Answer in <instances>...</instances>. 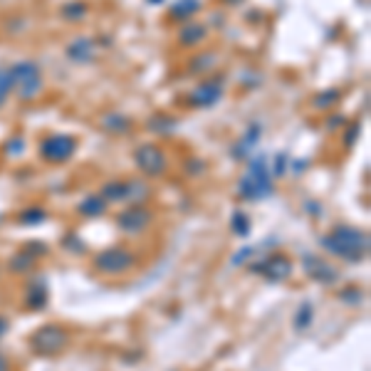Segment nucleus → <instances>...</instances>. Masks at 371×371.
<instances>
[{
    "mask_svg": "<svg viewBox=\"0 0 371 371\" xmlns=\"http://www.w3.org/2000/svg\"><path fill=\"white\" fill-rule=\"evenodd\" d=\"M134 164L144 176L158 179L169 169V158H166L164 149L156 146V144H142V146L134 149Z\"/></svg>",
    "mask_w": 371,
    "mask_h": 371,
    "instance_id": "8",
    "label": "nucleus"
},
{
    "mask_svg": "<svg viewBox=\"0 0 371 371\" xmlns=\"http://www.w3.org/2000/svg\"><path fill=\"white\" fill-rule=\"evenodd\" d=\"M0 371H13V364H10V359H8L3 351H0Z\"/></svg>",
    "mask_w": 371,
    "mask_h": 371,
    "instance_id": "38",
    "label": "nucleus"
},
{
    "mask_svg": "<svg viewBox=\"0 0 371 371\" xmlns=\"http://www.w3.org/2000/svg\"><path fill=\"white\" fill-rule=\"evenodd\" d=\"M339 99H342V89L329 87V89H324V92H319L315 99H312V107H315V109H319V112H329V109H334V107H337Z\"/></svg>",
    "mask_w": 371,
    "mask_h": 371,
    "instance_id": "24",
    "label": "nucleus"
},
{
    "mask_svg": "<svg viewBox=\"0 0 371 371\" xmlns=\"http://www.w3.org/2000/svg\"><path fill=\"white\" fill-rule=\"evenodd\" d=\"M13 75V92L22 99V102H33L43 94L45 89V80H43V70L38 67V62L33 60H22L17 65L10 67Z\"/></svg>",
    "mask_w": 371,
    "mask_h": 371,
    "instance_id": "5",
    "label": "nucleus"
},
{
    "mask_svg": "<svg viewBox=\"0 0 371 371\" xmlns=\"http://www.w3.org/2000/svg\"><path fill=\"white\" fill-rule=\"evenodd\" d=\"M146 126H149V131H153V134H158V137H169V134H174L176 131V126H179V121L174 119V116H169V114H153L151 119L146 121Z\"/></svg>",
    "mask_w": 371,
    "mask_h": 371,
    "instance_id": "23",
    "label": "nucleus"
},
{
    "mask_svg": "<svg viewBox=\"0 0 371 371\" xmlns=\"http://www.w3.org/2000/svg\"><path fill=\"white\" fill-rule=\"evenodd\" d=\"M10 92H13V75H10V70H3V67H0V107L6 104Z\"/></svg>",
    "mask_w": 371,
    "mask_h": 371,
    "instance_id": "29",
    "label": "nucleus"
},
{
    "mask_svg": "<svg viewBox=\"0 0 371 371\" xmlns=\"http://www.w3.org/2000/svg\"><path fill=\"white\" fill-rule=\"evenodd\" d=\"M6 268H8V273L17 275V278H22V275H33L35 268H38V257H33L25 248H20V250L13 252V255L8 257Z\"/></svg>",
    "mask_w": 371,
    "mask_h": 371,
    "instance_id": "14",
    "label": "nucleus"
},
{
    "mask_svg": "<svg viewBox=\"0 0 371 371\" xmlns=\"http://www.w3.org/2000/svg\"><path fill=\"white\" fill-rule=\"evenodd\" d=\"M206 38H208V25H203V22H186L179 33V43L183 47H196Z\"/></svg>",
    "mask_w": 371,
    "mask_h": 371,
    "instance_id": "17",
    "label": "nucleus"
},
{
    "mask_svg": "<svg viewBox=\"0 0 371 371\" xmlns=\"http://www.w3.org/2000/svg\"><path fill=\"white\" fill-rule=\"evenodd\" d=\"M220 97H223V82H220V80H208V82H201L191 94H188V104L196 107V109H208V107H213Z\"/></svg>",
    "mask_w": 371,
    "mask_h": 371,
    "instance_id": "12",
    "label": "nucleus"
},
{
    "mask_svg": "<svg viewBox=\"0 0 371 371\" xmlns=\"http://www.w3.org/2000/svg\"><path fill=\"white\" fill-rule=\"evenodd\" d=\"M287 164H289V158L285 156V153H278V156H275V166L270 169V171H273V176L287 174Z\"/></svg>",
    "mask_w": 371,
    "mask_h": 371,
    "instance_id": "33",
    "label": "nucleus"
},
{
    "mask_svg": "<svg viewBox=\"0 0 371 371\" xmlns=\"http://www.w3.org/2000/svg\"><path fill=\"white\" fill-rule=\"evenodd\" d=\"M99 196L107 203H129V179L126 181H107L99 188Z\"/></svg>",
    "mask_w": 371,
    "mask_h": 371,
    "instance_id": "16",
    "label": "nucleus"
},
{
    "mask_svg": "<svg viewBox=\"0 0 371 371\" xmlns=\"http://www.w3.org/2000/svg\"><path fill=\"white\" fill-rule=\"evenodd\" d=\"M139 265V255L126 245H112L99 250L92 257L94 273L104 275V278H121V275L131 273Z\"/></svg>",
    "mask_w": 371,
    "mask_h": 371,
    "instance_id": "3",
    "label": "nucleus"
},
{
    "mask_svg": "<svg viewBox=\"0 0 371 371\" xmlns=\"http://www.w3.org/2000/svg\"><path fill=\"white\" fill-rule=\"evenodd\" d=\"M302 270L305 275L312 280L315 285H322V287H334L342 278L337 268H334L332 262L324 260L322 255H315V252H305L302 255Z\"/></svg>",
    "mask_w": 371,
    "mask_h": 371,
    "instance_id": "9",
    "label": "nucleus"
},
{
    "mask_svg": "<svg viewBox=\"0 0 371 371\" xmlns=\"http://www.w3.org/2000/svg\"><path fill=\"white\" fill-rule=\"evenodd\" d=\"M230 233L238 235V238H248V235L252 233V220L243 208H238V211L230 215Z\"/></svg>",
    "mask_w": 371,
    "mask_h": 371,
    "instance_id": "25",
    "label": "nucleus"
},
{
    "mask_svg": "<svg viewBox=\"0 0 371 371\" xmlns=\"http://www.w3.org/2000/svg\"><path fill=\"white\" fill-rule=\"evenodd\" d=\"M47 220L50 213L40 206H28L25 211L17 213V225H22V228H38V225H45Z\"/></svg>",
    "mask_w": 371,
    "mask_h": 371,
    "instance_id": "19",
    "label": "nucleus"
},
{
    "mask_svg": "<svg viewBox=\"0 0 371 371\" xmlns=\"http://www.w3.org/2000/svg\"><path fill=\"white\" fill-rule=\"evenodd\" d=\"M0 273H3V268H0Z\"/></svg>",
    "mask_w": 371,
    "mask_h": 371,
    "instance_id": "41",
    "label": "nucleus"
},
{
    "mask_svg": "<svg viewBox=\"0 0 371 371\" xmlns=\"http://www.w3.org/2000/svg\"><path fill=\"white\" fill-rule=\"evenodd\" d=\"M307 213H312V215H322V211H319V208H317V203H307Z\"/></svg>",
    "mask_w": 371,
    "mask_h": 371,
    "instance_id": "39",
    "label": "nucleus"
},
{
    "mask_svg": "<svg viewBox=\"0 0 371 371\" xmlns=\"http://www.w3.org/2000/svg\"><path fill=\"white\" fill-rule=\"evenodd\" d=\"M8 332H10V319L6 315H0V339L6 337Z\"/></svg>",
    "mask_w": 371,
    "mask_h": 371,
    "instance_id": "36",
    "label": "nucleus"
},
{
    "mask_svg": "<svg viewBox=\"0 0 371 371\" xmlns=\"http://www.w3.org/2000/svg\"><path fill=\"white\" fill-rule=\"evenodd\" d=\"M102 129L112 131V134H129L131 131V119L121 112H107L102 116Z\"/></svg>",
    "mask_w": 371,
    "mask_h": 371,
    "instance_id": "21",
    "label": "nucleus"
},
{
    "mask_svg": "<svg viewBox=\"0 0 371 371\" xmlns=\"http://www.w3.org/2000/svg\"><path fill=\"white\" fill-rule=\"evenodd\" d=\"M62 248H65L67 252H72V255H84V252H87V243H84L77 233H67L65 238H62Z\"/></svg>",
    "mask_w": 371,
    "mask_h": 371,
    "instance_id": "28",
    "label": "nucleus"
},
{
    "mask_svg": "<svg viewBox=\"0 0 371 371\" xmlns=\"http://www.w3.org/2000/svg\"><path fill=\"white\" fill-rule=\"evenodd\" d=\"M72 337L70 332H67L62 324H43V327H38L33 334H30V351H33L35 356H43V359H52V356H60L62 351L70 347Z\"/></svg>",
    "mask_w": 371,
    "mask_h": 371,
    "instance_id": "4",
    "label": "nucleus"
},
{
    "mask_svg": "<svg viewBox=\"0 0 371 371\" xmlns=\"http://www.w3.org/2000/svg\"><path fill=\"white\" fill-rule=\"evenodd\" d=\"M22 305L30 312H43L50 305V285L45 275H35L25 282V292H22Z\"/></svg>",
    "mask_w": 371,
    "mask_h": 371,
    "instance_id": "11",
    "label": "nucleus"
},
{
    "mask_svg": "<svg viewBox=\"0 0 371 371\" xmlns=\"http://www.w3.org/2000/svg\"><path fill=\"white\" fill-rule=\"evenodd\" d=\"M67 57H70L72 62H77V65H89V62H94V57H97V43H94L92 38H75L70 45L65 47Z\"/></svg>",
    "mask_w": 371,
    "mask_h": 371,
    "instance_id": "13",
    "label": "nucleus"
},
{
    "mask_svg": "<svg viewBox=\"0 0 371 371\" xmlns=\"http://www.w3.org/2000/svg\"><path fill=\"white\" fill-rule=\"evenodd\" d=\"M275 193L273 171L265 156H255L248 161L245 174L238 181V196L243 201H265Z\"/></svg>",
    "mask_w": 371,
    "mask_h": 371,
    "instance_id": "2",
    "label": "nucleus"
},
{
    "mask_svg": "<svg viewBox=\"0 0 371 371\" xmlns=\"http://www.w3.org/2000/svg\"><path fill=\"white\" fill-rule=\"evenodd\" d=\"M260 137H262V126L260 124H250V126H248V131H245V137L235 144L233 156L235 158H248L252 149H255V144L260 142Z\"/></svg>",
    "mask_w": 371,
    "mask_h": 371,
    "instance_id": "18",
    "label": "nucleus"
},
{
    "mask_svg": "<svg viewBox=\"0 0 371 371\" xmlns=\"http://www.w3.org/2000/svg\"><path fill=\"white\" fill-rule=\"evenodd\" d=\"M151 3H161V0H151Z\"/></svg>",
    "mask_w": 371,
    "mask_h": 371,
    "instance_id": "40",
    "label": "nucleus"
},
{
    "mask_svg": "<svg viewBox=\"0 0 371 371\" xmlns=\"http://www.w3.org/2000/svg\"><path fill=\"white\" fill-rule=\"evenodd\" d=\"M218 60V57L213 55V52H206L203 57H198V60L191 62V70L193 72H201V70H208V65H213V62Z\"/></svg>",
    "mask_w": 371,
    "mask_h": 371,
    "instance_id": "32",
    "label": "nucleus"
},
{
    "mask_svg": "<svg viewBox=\"0 0 371 371\" xmlns=\"http://www.w3.org/2000/svg\"><path fill=\"white\" fill-rule=\"evenodd\" d=\"M248 273L257 275V278L268 280V282L278 285V282H287L289 278H292V273H295V265H292V260H289L287 255H282V252L273 250L268 252V255L257 257V260L248 262L245 265Z\"/></svg>",
    "mask_w": 371,
    "mask_h": 371,
    "instance_id": "6",
    "label": "nucleus"
},
{
    "mask_svg": "<svg viewBox=\"0 0 371 371\" xmlns=\"http://www.w3.org/2000/svg\"><path fill=\"white\" fill-rule=\"evenodd\" d=\"M25 151V139L22 137H13L10 142H6V153L8 156H20Z\"/></svg>",
    "mask_w": 371,
    "mask_h": 371,
    "instance_id": "31",
    "label": "nucleus"
},
{
    "mask_svg": "<svg viewBox=\"0 0 371 371\" xmlns=\"http://www.w3.org/2000/svg\"><path fill=\"white\" fill-rule=\"evenodd\" d=\"M107 208H109V203L104 201L99 193H89V196H84L82 201L77 203V213L82 218H99V215L107 213Z\"/></svg>",
    "mask_w": 371,
    "mask_h": 371,
    "instance_id": "15",
    "label": "nucleus"
},
{
    "mask_svg": "<svg viewBox=\"0 0 371 371\" xmlns=\"http://www.w3.org/2000/svg\"><path fill=\"white\" fill-rule=\"evenodd\" d=\"M25 250L33 257H38V260H43L50 252V248H47V243H43V241H30V243H25Z\"/></svg>",
    "mask_w": 371,
    "mask_h": 371,
    "instance_id": "30",
    "label": "nucleus"
},
{
    "mask_svg": "<svg viewBox=\"0 0 371 371\" xmlns=\"http://www.w3.org/2000/svg\"><path fill=\"white\" fill-rule=\"evenodd\" d=\"M116 228L126 235H142L144 230L151 228L153 223V211L146 206V203H131V206H124L116 213L114 218Z\"/></svg>",
    "mask_w": 371,
    "mask_h": 371,
    "instance_id": "7",
    "label": "nucleus"
},
{
    "mask_svg": "<svg viewBox=\"0 0 371 371\" xmlns=\"http://www.w3.org/2000/svg\"><path fill=\"white\" fill-rule=\"evenodd\" d=\"M87 3H82V0H72V3H65L60 10V15L65 17V20L70 22H77V20H84L87 17Z\"/></svg>",
    "mask_w": 371,
    "mask_h": 371,
    "instance_id": "27",
    "label": "nucleus"
},
{
    "mask_svg": "<svg viewBox=\"0 0 371 371\" xmlns=\"http://www.w3.org/2000/svg\"><path fill=\"white\" fill-rule=\"evenodd\" d=\"M319 245L327 255L347 265H359L369 257L371 238L366 230L354 228V225H334L329 233L319 235Z\"/></svg>",
    "mask_w": 371,
    "mask_h": 371,
    "instance_id": "1",
    "label": "nucleus"
},
{
    "mask_svg": "<svg viewBox=\"0 0 371 371\" xmlns=\"http://www.w3.org/2000/svg\"><path fill=\"white\" fill-rule=\"evenodd\" d=\"M77 151V139L70 134H50L40 142V156L50 164H65L75 156Z\"/></svg>",
    "mask_w": 371,
    "mask_h": 371,
    "instance_id": "10",
    "label": "nucleus"
},
{
    "mask_svg": "<svg viewBox=\"0 0 371 371\" xmlns=\"http://www.w3.org/2000/svg\"><path fill=\"white\" fill-rule=\"evenodd\" d=\"M315 324V305L310 300L300 302V307L295 310V317H292V327L295 332H307V329Z\"/></svg>",
    "mask_w": 371,
    "mask_h": 371,
    "instance_id": "22",
    "label": "nucleus"
},
{
    "mask_svg": "<svg viewBox=\"0 0 371 371\" xmlns=\"http://www.w3.org/2000/svg\"><path fill=\"white\" fill-rule=\"evenodd\" d=\"M203 171H206V164H203L201 158H191V161H186V174L201 176Z\"/></svg>",
    "mask_w": 371,
    "mask_h": 371,
    "instance_id": "34",
    "label": "nucleus"
},
{
    "mask_svg": "<svg viewBox=\"0 0 371 371\" xmlns=\"http://www.w3.org/2000/svg\"><path fill=\"white\" fill-rule=\"evenodd\" d=\"M339 124H347V119L337 114V116H332V119L327 121V129H332V131H334V129H339Z\"/></svg>",
    "mask_w": 371,
    "mask_h": 371,
    "instance_id": "37",
    "label": "nucleus"
},
{
    "mask_svg": "<svg viewBox=\"0 0 371 371\" xmlns=\"http://www.w3.org/2000/svg\"><path fill=\"white\" fill-rule=\"evenodd\" d=\"M337 300L347 307H359L364 302V289L356 287V285H347L337 292Z\"/></svg>",
    "mask_w": 371,
    "mask_h": 371,
    "instance_id": "26",
    "label": "nucleus"
},
{
    "mask_svg": "<svg viewBox=\"0 0 371 371\" xmlns=\"http://www.w3.org/2000/svg\"><path fill=\"white\" fill-rule=\"evenodd\" d=\"M359 131H361V126L359 124H349V129H347V149H351L356 144V137H359Z\"/></svg>",
    "mask_w": 371,
    "mask_h": 371,
    "instance_id": "35",
    "label": "nucleus"
},
{
    "mask_svg": "<svg viewBox=\"0 0 371 371\" xmlns=\"http://www.w3.org/2000/svg\"><path fill=\"white\" fill-rule=\"evenodd\" d=\"M198 10H201V0H176L174 6L169 8V17L176 22H186Z\"/></svg>",
    "mask_w": 371,
    "mask_h": 371,
    "instance_id": "20",
    "label": "nucleus"
}]
</instances>
